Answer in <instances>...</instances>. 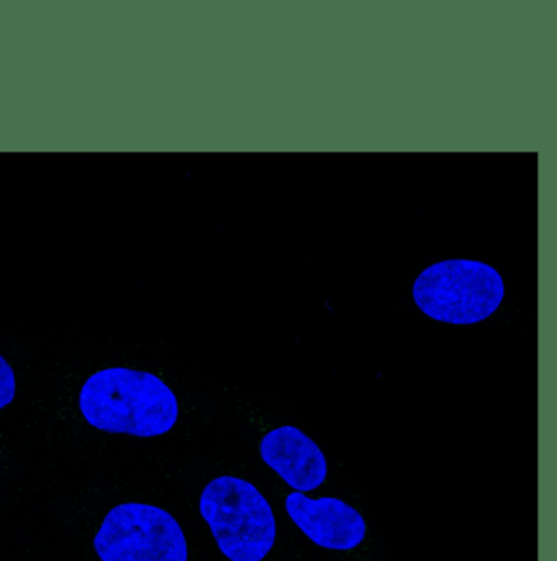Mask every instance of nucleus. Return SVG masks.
<instances>
[{
	"label": "nucleus",
	"instance_id": "2",
	"mask_svg": "<svg viewBox=\"0 0 557 561\" xmlns=\"http://www.w3.org/2000/svg\"><path fill=\"white\" fill-rule=\"evenodd\" d=\"M200 513L226 559L262 561L275 546L272 506L246 480L223 476L209 482L200 497Z\"/></svg>",
	"mask_w": 557,
	"mask_h": 561
},
{
	"label": "nucleus",
	"instance_id": "1",
	"mask_svg": "<svg viewBox=\"0 0 557 561\" xmlns=\"http://www.w3.org/2000/svg\"><path fill=\"white\" fill-rule=\"evenodd\" d=\"M79 409L90 426L112 434L156 437L179 420V400L158 376L109 367L92 374L79 393Z\"/></svg>",
	"mask_w": 557,
	"mask_h": 561
},
{
	"label": "nucleus",
	"instance_id": "5",
	"mask_svg": "<svg viewBox=\"0 0 557 561\" xmlns=\"http://www.w3.org/2000/svg\"><path fill=\"white\" fill-rule=\"evenodd\" d=\"M285 506L296 527L322 549L346 552L365 540V519L345 501L337 497L312 500L295 491L286 497Z\"/></svg>",
	"mask_w": 557,
	"mask_h": 561
},
{
	"label": "nucleus",
	"instance_id": "7",
	"mask_svg": "<svg viewBox=\"0 0 557 561\" xmlns=\"http://www.w3.org/2000/svg\"><path fill=\"white\" fill-rule=\"evenodd\" d=\"M16 380L12 366L7 363L5 357L0 354V410L9 407L15 399Z\"/></svg>",
	"mask_w": 557,
	"mask_h": 561
},
{
	"label": "nucleus",
	"instance_id": "3",
	"mask_svg": "<svg viewBox=\"0 0 557 561\" xmlns=\"http://www.w3.org/2000/svg\"><path fill=\"white\" fill-rule=\"evenodd\" d=\"M413 302L430 319L473 325L489 319L505 296L502 276L476 260H446L420 273L412 286Z\"/></svg>",
	"mask_w": 557,
	"mask_h": 561
},
{
	"label": "nucleus",
	"instance_id": "4",
	"mask_svg": "<svg viewBox=\"0 0 557 561\" xmlns=\"http://www.w3.org/2000/svg\"><path fill=\"white\" fill-rule=\"evenodd\" d=\"M93 549L102 561H189L185 534L172 514L146 503L113 507Z\"/></svg>",
	"mask_w": 557,
	"mask_h": 561
},
{
	"label": "nucleus",
	"instance_id": "6",
	"mask_svg": "<svg viewBox=\"0 0 557 561\" xmlns=\"http://www.w3.org/2000/svg\"><path fill=\"white\" fill-rule=\"evenodd\" d=\"M260 456L299 493L319 489L326 482V456L298 427L282 426L270 431L260 443Z\"/></svg>",
	"mask_w": 557,
	"mask_h": 561
}]
</instances>
